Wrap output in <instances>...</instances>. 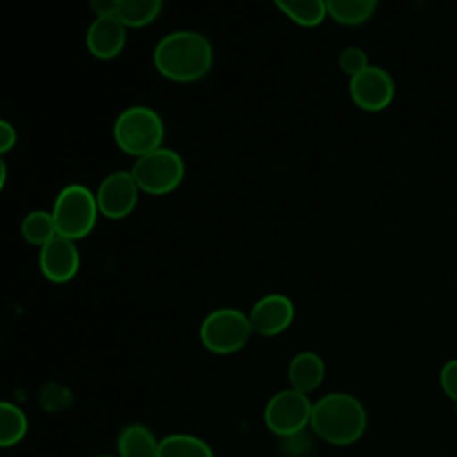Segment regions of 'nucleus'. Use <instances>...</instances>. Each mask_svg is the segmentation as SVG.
<instances>
[{"instance_id":"1","label":"nucleus","mask_w":457,"mask_h":457,"mask_svg":"<svg viewBox=\"0 0 457 457\" xmlns=\"http://www.w3.org/2000/svg\"><path fill=\"white\" fill-rule=\"evenodd\" d=\"M154 64L171 82H195L209 73L212 66V46L198 32H170L155 45Z\"/></svg>"},{"instance_id":"2","label":"nucleus","mask_w":457,"mask_h":457,"mask_svg":"<svg viewBox=\"0 0 457 457\" xmlns=\"http://www.w3.org/2000/svg\"><path fill=\"white\" fill-rule=\"evenodd\" d=\"M309 423L323 441L336 446H346L364 434L366 411L355 396L330 393L312 405Z\"/></svg>"},{"instance_id":"3","label":"nucleus","mask_w":457,"mask_h":457,"mask_svg":"<svg viewBox=\"0 0 457 457\" xmlns=\"http://www.w3.org/2000/svg\"><path fill=\"white\" fill-rule=\"evenodd\" d=\"M112 134L118 148L137 159L162 146L164 121L152 107L132 105L118 114Z\"/></svg>"},{"instance_id":"4","label":"nucleus","mask_w":457,"mask_h":457,"mask_svg":"<svg viewBox=\"0 0 457 457\" xmlns=\"http://www.w3.org/2000/svg\"><path fill=\"white\" fill-rule=\"evenodd\" d=\"M52 216L59 236L68 239H82L91 234L98 216L95 193L82 184H70L62 187L54 202Z\"/></svg>"},{"instance_id":"5","label":"nucleus","mask_w":457,"mask_h":457,"mask_svg":"<svg viewBox=\"0 0 457 457\" xmlns=\"http://www.w3.org/2000/svg\"><path fill=\"white\" fill-rule=\"evenodd\" d=\"M132 179L136 180L139 191L148 195H168L184 179V161L170 148H157L136 159L132 170Z\"/></svg>"},{"instance_id":"6","label":"nucleus","mask_w":457,"mask_h":457,"mask_svg":"<svg viewBox=\"0 0 457 457\" xmlns=\"http://www.w3.org/2000/svg\"><path fill=\"white\" fill-rule=\"evenodd\" d=\"M252 334L246 314L237 309L223 307L209 312L200 327L204 346L214 353H232L243 348Z\"/></svg>"},{"instance_id":"7","label":"nucleus","mask_w":457,"mask_h":457,"mask_svg":"<svg viewBox=\"0 0 457 457\" xmlns=\"http://www.w3.org/2000/svg\"><path fill=\"white\" fill-rule=\"evenodd\" d=\"M312 403L305 393L296 389H284L270 398L264 409L266 427L282 437L302 432L311 421Z\"/></svg>"},{"instance_id":"8","label":"nucleus","mask_w":457,"mask_h":457,"mask_svg":"<svg viewBox=\"0 0 457 457\" xmlns=\"http://www.w3.org/2000/svg\"><path fill=\"white\" fill-rule=\"evenodd\" d=\"M348 91L352 102L359 109L366 112H378L393 102L395 82L384 68L370 64L361 73L350 77Z\"/></svg>"},{"instance_id":"9","label":"nucleus","mask_w":457,"mask_h":457,"mask_svg":"<svg viewBox=\"0 0 457 457\" xmlns=\"http://www.w3.org/2000/svg\"><path fill=\"white\" fill-rule=\"evenodd\" d=\"M139 196V187L130 171L109 173L98 186L95 198L98 212L111 220H121L129 216Z\"/></svg>"},{"instance_id":"10","label":"nucleus","mask_w":457,"mask_h":457,"mask_svg":"<svg viewBox=\"0 0 457 457\" xmlns=\"http://www.w3.org/2000/svg\"><path fill=\"white\" fill-rule=\"evenodd\" d=\"M80 264V255L73 239L64 236H54L39 250V268L41 273L55 284L71 280Z\"/></svg>"},{"instance_id":"11","label":"nucleus","mask_w":457,"mask_h":457,"mask_svg":"<svg viewBox=\"0 0 457 457\" xmlns=\"http://www.w3.org/2000/svg\"><path fill=\"white\" fill-rule=\"evenodd\" d=\"M293 316H295L293 302L284 295L273 293L255 302L248 320H250L252 330L262 336H275L284 332L291 325Z\"/></svg>"},{"instance_id":"12","label":"nucleus","mask_w":457,"mask_h":457,"mask_svg":"<svg viewBox=\"0 0 457 457\" xmlns=\"http://www.w3.org/2000/svg\"><path fill=\"white\" fill-rule=\"evenodd\" d=\"M127 41V27L118 16L95 18L86 32V46L96 59H112L121 54Z\"/></svg>"},{"instance_id":"13","label":"nucleus","mask_w":457,"mask_h":457,"mask_svg":"<svg viewBox=\"0 0 457 457\" xmlns=\"http://www.w3.org/2000/svg\"><path fill=\"white\" fill-rule=\"evenodd\" d=\"M293 389L300 393H309L316 389L325 378V364L321 357L314 352H302L293 357L287 371Z\"/></svg>"},{"instance_id":"14","label":"nucleus","mask_w":457,"mask_h":457,"mask_svg":"<svg viewBox=\"0 0 457 457\" xmlns=\"http://www.w3.org/2000/svg\"><path fill=\"white\" fill-rule=\"evenodd\" d=\"M120 457H157L159 441L143 425H129L118 437Z\"/></svg>"},{"instance_id":"15","label":"nucleus","mask_w":457,"mask_h":457,"mask_svg":"<svg viewBox=\"0 0 457 457\" xmlns=\"http://www.w3.org/2000/svg\"><path fill=\"white\" fill-rule=\"evenodd\" d=\"M378 0H325L327 14L339 25H362L366 23L375 9Z\"/></svg>"},{"instance_id":"16","label":"nucleus","mask_w":457,"mask_h":457,"mask_svg":"<svg viewBox=\"0 0 457 457\" xmlns=\"http://www.w3.org/2000/svg\"><path fill=\"white\" fill-rule=\"evenodd\" d=\"M293 23L300 27H318L327 18L325 0H273Z\"/></svg>"},{"instance_id":"17","label":"nucleus","mask_w":457,"mask_h":457,"mask_svg":"<svg viewBox=\"0 0 457 457\" xmlns=\"http://www.w3.org/2000/svg\"><path fill=\"white\" fill-rule=\"evenodd\" d=\"M162 0H120L116 16L125 27H146L161 14Z\"/></svg>"},{"instance_id":"18","label":"nucleus","mask_w":457,"mask_h":457,"mask_svg":"<svg viewBox=\"0 0 457 457\" xmlns=\"http://www.w3.org/2000/svg\"><path fill=\"white\" fill-rule=\"evenodd\" d=\"M157 457H214L211 446L189 434H171L159 441Z\"/></svg>"},{"instance_id":"19","label":"nucleus","mask_w":457,"mask_h":457,"mask_svg":"<svg viewBox=\"0 0 457 457\" xmlns=\"http://www.w3.org/2000/svg\"><path fill=\"white\" fill-rule=\"evenodd\" d=\"M29 428L25 412L11 403L0 400V448L20 443Z\"/></svg>"},{"instance_id":"20","label":"nucleus","mask_w":457,"mask_h":457,"mask_svg":"<svg viewBox=\"0 0 457 457\" xmlns=\"http://www.w3.org/2000/svg\"><path fill=\"white\" fill-rule=\"evenodd\" d=\"M20 232L21 237L36 246H43L45 243H48L54 236H57V228H55V221L50 211H43V209H36L30 211L20 225Z\"/></svg>"},{"instance_id":"21","label":"nucleus","mask_w":457,"mask_h":457,"mask_svg":"<svg viewBox=\"0 0 457 457\" xmlns=\"http://www.w3.org/2000/svg\"><path fill=\"white\" fill-rule=\"evenodd\" d=\"M337 64H339L341 71L346 73L348 77H353V75L361 73L362 70H366L370 66L366 52L362 48H359V46H346L339 54Z\"/></svg>"},{"instance_id":"22","label":"nucleus","mask_w":457,"mask_h":457,"mask_svg":"<svg viewBox=\"0 0 457 457\" xmlns=\"http://www.w3.org/2000/svg\"><path fill=\"white\" fill-rule=\"evenodd\" d=\"M70 402V391L59 384H46L41 391V403L46 411H59Z\"/></svg>"},{"instance_id":"23","label":"nucleus","mask_w":457,"mask_h":457,"mask_svg":"<svg viewBox=\"0 0 457 457\" xmlns=\"http://www.w3.org/2000/svg\"><path fill=\"white\" fill-rule=\"evenodd\" d=\"M439 384L448 398L457 402V359L448 361L439 373Z\"/></svg>"},{"instance_id":"24","label":"nucleus","mask_w":457,"mask_h":457,"mask_svg":"<svg viewBox=\"0 0 457 457\" xmlns=\"http://www.w3.org/2000/svg\"><path fill=\"white\" fill-rule=\"evenodd\" d=\"M14 145H16L14 127L9 121L0 120V155L7 154Z\"/></svg>"},{"instance_id":"25","label":"nucleus","mask_w":457,"mask_h":457,"mask_svg":"<svg viewBox=\"0 0 457 457\" xmlns=\"http://www.w3.org/2000/svg\"><path fill=\"white\" fill-rule=\"evenodd\" d=\"M120 0H89V7L96 18L104 16H116Z\"/></svg>"},{"instance_id":"26","label":"nucleus","mask_w":457,"mask_h":457,"mask_svg":"<svg viewBox=\"0 0 457 457\" xmlns=\"http://www.w3.org/2000/svg\"><path fill=\"white\" fill-rule=\"evenodd\" d=\"M5 180H7V166H5L4 157L0 155V191H2L4 186H5Z\"/></svg>"},{"instance_id":"27","label":"nucleus","mask_w":457,"mask_h":457,"mask_svg":"<svg viewBox=\"0 0 457 457\" xmlns=\"http://www.w3.org/2000/svg\"><path fill=\"white\" fill-rule=\"evenodd\" d=\"M98 457H111V455H98Z\"/></svg>"}]
</instances>
